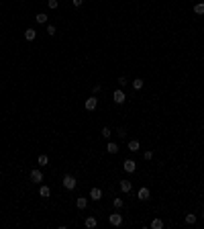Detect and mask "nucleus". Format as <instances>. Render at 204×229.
Returning <instances> with one entry per match:
<instances>
[{
  "mask_svg": "<svg viewBox=\"0 0 204 229\" xmlns=\"http://www.w3.org/2000/svg\"><path fill=\"white\" fill-rule=\"evenodd\" d=\"M133 88H135V90H141V88H143V80H141V78H137V80L133 82Z\"/></svg>",
  "mask_w": 204,
  "mask_h": 229,
  "instance_id": "nucleus-19",
  "label": "nucleus"
},
{
  "mask_svg": "<svg viewBox=\"0 0 204 229\" xmlns=\"http://www.w3.org/2000/svg\"><path fill=\"white\" fill-rule=\"evenodd\" d=\"M37 23H47V14H37Z\"/></svg>",
  "mask_w": 204,
  "mask_h": 229,
  "instance_id": "nucleus-21",
  "label": "nucleus"
},
{
  "mask_svg": "<svg viewBox=\"0 0 204 229\" xmlns=\"http://www.w3.org/2000/svg\"><path fill=\"white\" fill-rule=\"evenodd\" d=\"M31 180H33L35 184H37V182H41V180H43V174H41L39 170H33V172H31Z\"/></svg>",
  "mask_w": 204,
  "mask_h": 229,
  "instance_id": "nucleus-8",
  "label": "nucleus"
},
{
  "mask_svg": "<svg viewBox=\"0 0 204 229\" xmlns=\"http://www.w3.org/2000/svg\"><path fill=\"white\" fill-rule=\"evenodd\" d=\"M153 158V151H145V160H151Z\"/></svg>",
  "mask_w": 204,
  "mask_h": 229,
  "instance_id": "nucleus-27",
  "label": "nucleus"
},
{
  "mask_svg": "<svg viewBox=\"0 0 204 229\" xmlns=\"http://www.w3.org/2000/svg\"><path fill=\"white\" fill-rule=\"evenodd\" d=\"M63 186L68 190H74L76 188V178L74 176H65V178H63Z\"/></svg>",
  "mask_w": 204,
  "mask_h": 229,
  "instance_id": "nucleus-2",
  "label": "nucleus"
},
{
  "mask_svg": "<svg viewBox=\"0 0 204 229\" xmlns=\"http://www.w3.org/2000/svg\"><path fill=\"white\" fill-rule=\"evenodd\" d=\"M112 100H114L116 104H122V102L127 100V96H125V92H122V90H114V94H112Z\"/></svg>",
  "mask_w": 204,
  "mask_h": 229,
  "instance_id": "nucleus-1",
  "label": "nucleus"
},
{
  "mask_svg": "<svg viewBox=\"0 0 204 229\" xmlns=\"http://www.w3.org/2000/svg\"><path fill=\"white\" fill-rule=\"evenodd\" d=\"M76 205H78V209H86V205H88V198H86V196H80V198L76 201Z\"/></svg>",
  "mask_w": 204,
  "mask_h": 229,
  "instance_id": "nucleus-11",
  "label": "nucleus"
},
{
  "mask_svg": "<svg viewBox=\"0 0 204 229\" xmlns=\"http://www.w3.org/2000/svg\"><path fill=\"white\" fill-rule=\"evenodd\" d=\"M47 33L49 35H55V27H53V25H47Z\"/></svg>",
  "mask_w": 204,
  "mask_h": 229,
  "instance_id": "nucleus-25",
  "label": "nucleus"
},
{
  "mask_svg": "<svg viewBox=\"0 0 204 229\" xmlns=\"http://www.w3.org/2000/svg\"><path fill=\"white\" fill-rule=\"evenodd\" d=\"M72 2H74V6H82V2H84V0H72Z\"/></svg>",
  "mask_w": 204,
  "mask_h": 229,
  "instance_id": "nucleus-28",
  "label": "nucleus"
},
{
  "mask_svg": "<svg viewBox=\"0 0 204 229\" xmlns=\"http://www.w3.org/2000/svg\"><path fill=\"white\" fill-rule=\"evenodd\" d=\"M127 84V78H118V86H125Z\"/></svg>",
  "mask_w": 204,
  "mask_h": 229,
  "instance_id": "nucleus-26",
  "label": "nucleus"
},
{
  "mask_svg": "<svg viewBox=\"0 0 204 229\" xmlns=\"http://www.w3.org/2000/svg\"><path fill=\"white\" fill-rule=\"evenodd\" d=\"M186 223H188V225H194V223H196V215H194V213H188V215H186Z\"/></svg>",
  "mask_w": 204,
  "mask_h": 229,
  "instance_id": "nucleus-13",
  "label": "nucleus"
},
{
  "mask_svg": "<svg viewBox=\"0 0 204 229\" xmlns=\"http://www.w3.org/2000/svg\"><path fill=\"white\" fill-rule=\"evenodd\" d=\"M112 205H114L116 209H121V207H122V198H114V201H112Z\"/></svg>",
  "mask_w": 204,
  "mask_h": 229,
  "instance_id": "nucleus-23",
  "label": "nucleus"
},
{
  "mask_svg": "<svg viewBox=\"0 0 204 229\" xmlns=\"http://www.w3.org/2000/svg\"><path fill=\"white\" fill-rule=\"evenodd\" d=\"M202 219H204V213H202Z\"/></svg>",
  "mask_w": 204,
  "mask_h": 229,
  "instance_id": "nucleus-29",
  "label": "nucleus"
},
{
  "mask_svg": "<svg viewBox=\"0 0 204 229\" xmlns=\"http://www.w3.org/2000/svg\"><path fill=\"white\" fill-rule=\"evenodd\" d=\"M35 37H37V31H35V29H27V31H25V39L27 41H33Z\"/></svg>",
  "mask_w": 204,
  "mask_h": 229,
  "instance_id": "nucleus-9",
  "label": "nucleus"
},
{
  "mask_svg": "<svg viewBox=\"0 0 204 229\" xmlns=\"http://www.w3.org/2000/svg\"><path fill=\"white\" fill-rule=\"evenodd\" d=\"M131 188H133V184H131L129 180H121V190L122 192H129Z\"/></svg>",
  "mask_w": 204,
  "mask_h": 229,
  "instance_id": "nucleus-10",
  "label": "nucleus"
},
{
  "mask_svg": "<svg viewBox=\"0 0 204 229\" xmlns=\"http://www.w3.org/2000/svg\"><path fill=\"white\" fill-rule=\"evenodd\" d=\"M108 221H110V225H114V227H118V225H122V217L118 215V213H112Z\"/></svg>",
  "mask_w": 204,
  "mask_h": 229,
  "instance_id": "nucleus-3",
  "label": "nucleus"
},
{
  "mask_svg": "<svg viewBox=\"0 0 204 229\" xmlns=\"http://www.w3.org/2000/svg\"><path fill=\"white\" fill-rule=\"evenodd\" d=\"M90 198H92V201H100L102 198V190L100 188H92L90 190Z\"/></svg>",
  "mask_w": 204,
  "mask_h": 229,
  "instance_id": "nucleus-5",
  "label": "nucleus"
},
{
  "mask_svg": "<svg viewBox=\"0 0 204 229\" xmlns=\"http://www.w3.org/2000/svg\"><path fill=\"white\" fill-rule=\"evenodd\" d=\"M96 104H98V100H96L94 96H92V98H86V111H94Z\"/></svg>",
  "mask_w": 204,
  "mask_h": 229,
  "instance_id": "nucleus-6",
  "label": "nucleus"
},
{
  "mask_svg": "<svg viewBox=\"0 0 204 229\" xmlns=\"http://www.w3.org/2000/svg\"><path fill=\"white\" fill-rule=\"evenodd\" d=\"M86 227H90V229L96 227V219L94 217H88V219H86Z\"/></svg>",
  "mask_w": 204,
  "mask_h": 229,
  "instance_id": "nucleus-18",
  "label": "nucleus"
},
{
  "mask_svg": "<svg viewBox=\"0 0 204 229\" xmlns=\"http://www.w3.org/2000/svg\"><path fill=\"white\" fill-rule=\"evenodd\" d=\"M141 147V145H139V141H137V139H133V141H129V149L131 151H137V149Z\"/></svg>",
  "mask_w": 204,
  "mask_h": 229,
  "instance_id": "nucleus-16",
  "label": "nucleus"
},
{
  "mask_svg": "<svg viewBox=\"0 0 204 229\" xmlns=\"http://www.w3.org/2000/svg\"><path fill=\"white\" fill-rule=\"evenodd\" d=\"M102 137H106V139L110 137V129H108V127H104V129H102Z\"/></svg>",
  "mask_w": 204,
  "mask_h": 229,
  "instance_id": "nucleus-24",
  "label": "nucleus"
},
{
  "mask_svg": "<svg viewBox=\"0 0 204 229\" xmlns=\"http://www.w3.org/2000/svg\"><path fill=\"white\" fill-rule=\"evenodd\" d=\"M149 196H151V192H149V188H147V186H143V188L139 190V198H141V201H147Z\"/></svg>",
  "mask_w": 204,
  "mask_h": 229,
  "instance_id": "nucleus-7",
  "label": "nucleus"
},
{
  "mask_svg": "<svg viewBox=\"0 0 204 229\" xmlns=\"http://www.w3.org/2000/svg\"><path fill=\"white\" fill-rule=\"evenodd\" d=\"M47 162H49L47 155H39V166H47Z\"/></svg>",
  "mask_w": 204,
  "mask_h": 229,
  "instance_id": "nucleus-20",
  "label": "nucleus"
},
{
  "mask_svg": "<svg viewBox=\"0 0 204 229\" xmlns=\"http://www.w3.org/2000/svg\"><path fill=\"white\" fill-rule=\"evenodd\" d=\"M57 4H59L57 0H47V6L49 8H57Z\"/></svg>",
  "mask_w": 204,
  "mask_h": 229,
  "instance_id": "nucleus-22",
  "label": "nucleus"
},
{
  "mask_svg": "<svg viewBox=\"0 0 204 229\" xmlns=\"http://www.w3.org/2000/svg\"><path fill=\"white\" fill-rule=\"evenodd\" d=\"M122 168H125V172H135V168H137V164L133 162V160H125V166H122Z\"/></svg>",
  "mask_w": 204,
  "mask_h": 229,
  "instance_id": "nucleus-4",
  "label": "nucleus"
},
{
  "mask_svg": "<svg viewBox=\"0 0 204 229\" xmlns=\"http://www.w3.org/2000/svg\"><path fill=\"white\" fill-rule=\"evenodd\" d=\"M194 13L196 14H204V2H198L196 6H194Z\"/></svg>",
  "mask_w": 204,
  "mask_h": 229,
  "instance_id": "nucleus-17",
  "label": "nucleus"
},
{
  "mask_svg": "<svg viewBox=\"0 0 204 229\" xmlns=\"http://www.w3.org/2000/svg\"><path fill=\"white\" fill-rule=\"evenodd\" d=\"M151 227H153V229H161L163 227V221H161V219H153V221H151Z\"/></svg>",
  "mask_w": 204,
  "mask_h": 229,
  "instance_id": "nucleus-15",
  "label": "nucleus"
},
{
  "mask_svg": "<svg viewBox=\"0 0 204 229\" xmlns=\"http://www.w3.org/2000/svg\"><path fill=\"white\" fill-rule=\"evenodd\" d=\"M49 194H51V190H49V186H41V190H39V196H43V198H47Z\"/></svg>",
  "mask_w": 204,
  "mask_h": 229,
  "instance_id": "nucleus-12",
  "label": "nucleus"
},
{
  "mask_svg": "<svg viewBox=\"0 0 204 229\" xmlns=\"http://www.w3.org/2000/svg\"><path fill=\"white\" fill-rule=\"evenodd\" d=\"M106 149H108V154H116V151H118V145H116V143H112V141H110L108 145H106Z\"/></svg>",
  "mask_w": 204,
  "mask_h": 229,
  "instance_id": "nucleus-14",
  "label": "nucleus"
}]
</instances>
